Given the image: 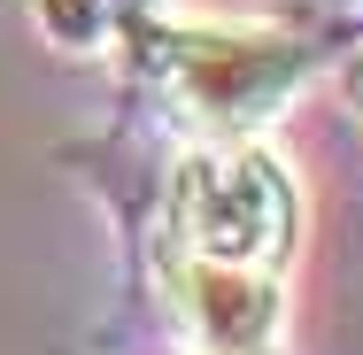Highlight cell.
Segmentation results:
<instances>
[{"label": "cell", "mask_w": 363, "mask_h": 355, "mask_svg": "<svg viewBox=\"0 0 363 355\" xmlns=\"http://www.w3.org/2000/svg\"><path fill=\"white\" fill-rule=\"evenodd\" d=\"M301 232L294 170L255 140H209L170 170V240L178 255H209L240 271H286Z\"/></svg>", "instance_id": "obj_1"}, {"label": "cell", "mask_w": 363, "mask_h": 355, "mask_svg": "<svg viewBox=\"0 0 363 355\" xmlns=\"http://www.w3.org/2000/svg\"><path fill=\"white\" fill-rule=\"evenodd\" d=\"M301 70L309 55L279 31H232V23L162 31V77L209 140H247L255 124H271L279 101L301 85Z\"/></svg>", "instance_id": "obj_2"}, {"label": "cell", "mask_w": 363, "mask_h": 355, "mask_svg": "<svg viewBox=\"0 0 363 355\" xmlns=\"http://www.w3.org/2000/svg\"><path fill=\"white\" fill-rule=\"evenodd\" d=\"M170 301H178V325L201 355H255L279 332V271L178 255L170 263Z\"/></svg>", "instance_id": "obj_3"}, {"label": "cell", "mask_w": 363, "mask_h": 355, "mask_svg": "<svg viewBox=\"0 0 363 355\" xmlns=\"http://www.w3.org/2000/svg\"><path fill=\"white\" fill-rule=\"evenodd\" d=\"M348 101H356V108H363V55H356V62H348Z\"/></svg>", "instance_id": "obj_4"}]
</instances>
